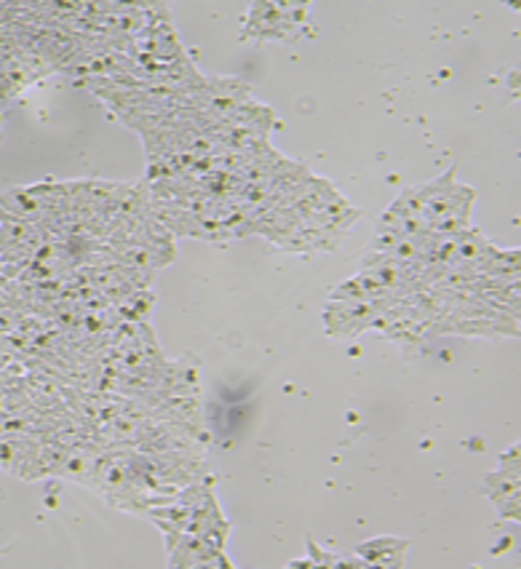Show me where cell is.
I'll use <instances>...</instances> for the list:
<instances>
[{
    "instance_id": "1",
    "label": "cell",
    "mask_w": 521,
    "mask_h": 569,
    "mask_svg": "<svg viewBox=\"0 0 521 569\" xmlns=\"http://www.w3.org/2000/svg\"><path fill=\"white\" fill-rule=\"evenodd\" d=\"M355 220L359 211L332 184L310 174L254 224V233L287 251H332Z\"/></svg>"
},
{
    "instance_id": "3",
    "label": "cell",
    "mask_w": 521,
    "mask_h": 569,
    "mask_svg": "<svg viewBox=\"0 0 521 569\" xmlns=\"http://www.w3.org/2000/svg\"><path fill=\"white\" fill-rule=\"evenodd\" d=\"M310 6L254 3L247 14L241 41H292L305 28Z\"/></svg>"
},
{
    "instance_id": "4",
    "label": "cell",
    "mask_w": 521,
    "mask_h": 569,
    "mask_svg": "<svg viewBox=\"0 0 521 569\" xmlns=\"http://www.w3.org/2000/svg\"><path fill=\"white\" fill-rule=\"evenodd\" d=\"M385 308L388 306H380V302L329 300L324 308V327L332 337H355L374 327Z\"/></svg>"
},
{
    "instance_id": "2",
    "label": "cell",
    "mask_w": 521,
    "mask_h": 569,
    "mask_svg": "<svg viewBox=\"0 0 521 569\" xmlns=\"http://www.w3.org/2000/svg\"><path fill=\"white\" fill-rule=\"evenodd\" d=\"M374 327L385 337H391L393 342H399V346L420 342L425 335L433 332L431 300H428L425 292L399 297V300H393L391 306L382 310Z\"/></svg>"
}]
</instances>
